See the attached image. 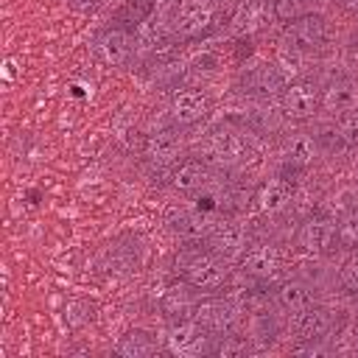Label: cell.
Instances as JSON below:
<instances>
[{"label": "cell", "instance_id": "6da1fadb", "mask_svg": "<svg viewBox=\"0 0 358 358\" xmlns=\"http://www.w3.org/2000/svg\"><path fill=\"white\" fill-rule=\"evenodd\" d=\"M221 3L215 0H179L171 11V34L176 42H196L218 28Z\"/></svg>", "mask_w": 358, "mask_h": 358}, {"label": "cell", "instance_id": "7a4b0ae2", "mask_svg": "<svg viewBox=\"0 0 358 358\" xmlns=\"http://www.w3.org/2000/svg\"><path fill=\"white\" fill-rule=\"evenodd\" d=\"M176 271H179V277H182L185 285H190L193 291H201V294H218L229 282L227 260H221L218 255H213L207 246L182 255Z\"/></svg>", "mask_w": 358, "mask_h": 358}, {"label": "cell", "instance_id": "3957f363", "mask_svg": "<svg viewBox=\"0 0 358 358\" xmlns=\"http://www.w3.org/2000/svg\"><path fill=\"white\" fill-rule=\"evenodd\" d=\"M336 39V31H333V22L319 14V11H310L294 22L285 25V42L291 50L296 53H305V56H322L330 50Z\"/></svg>", "mask_w": 358, "mask_h": 358}, {"label": "cell", "instance_id": "277c9868", "mask_svg": "<svg viewBox=\"0 0 358 358\" xmlns=\"http://www.w3.org/2000/svg\"><path fill=\"white\" fill-rule=\"evenodd\" d=\"M322 109V87L313 78L288 81L280 92V112L291 123H305Z\"/></svg>", "mask_w": 358, "mask_h": 358}, {"label": "cell", "instance_id": "5b68a950", "mask_svg": "<svg viewBox=\"0 0 358 358\" xmlns=\"http://www.w3.org/2000/svg\"><path fill=\"white\" fill-rule=\"evenodd\" d=\"M201 151H204V162L210 165H218V168H232V165H241L249 154V143L246 137L232 129V126H215L204 143H201Z\"/></svg>", "mask_w": 358, "mask_h": 358}, {"label": "cell", "instance_id": "8992f818", "mask_svg": "<svg viewBox=\"0 0 358 358\" xmlns=\"http://www.w3.org/2000/svg\"><path fill=\"white\" fill-rule=\"evenodd\" d=\"M338 246L336 241V221L327 215L305 218L294 232V249L310 257H324Z\"/></svg>", "mask_w": 358, "mask_h": 358}, {"label": "cell", "instance_id": "52a82bcc", "mask_svg": "<svg viewBox=\"0 0 358 358\" xmlns=\"http://www.w3.org/2000/svg\"><path fill=\"white\" fill-rule=\"evenodd\" d=\"M215 336L196 319L171 322V330L165 336V344L176 355H213Z\"/></svg>", "mask_w": 358, "mask_h": 358}, {"label": "cell", "instance_id": "ba28073f", "mask_svg": "<svg viewBox=\"0 0 358 358\" xmlns=\"http://www.w3.org/2000/svg\"><path fill=\"white\" fill-rule=\"evenodd\" d=\"M213 112V101L204 90H179L168 101V120L176 129H193Z\"/></svg>", "mask_w": 358, "mask_h": 358}, {"label": "cell", "instance_id": "9c48e42d", "mask_svg": "<svg viewBox=\"0 0 358 358\" xmlns=\"http://www.w3.org/2000/svg\"><path fill=\"white\" fill-rule=\"evenodd\" d=\"M92 50H95L98 62H103L109 67H123V64H129V59L134 53V31H129L123 25H106L103 31L95 34Z\"/></svg>", "mask_w": 358, "mask_h": 358}, {"label": "cell", "instance_id": "30bf717a", "mask_svg": "<svg viewBox=\"0 0 358 358\" xmlns=\"http://www.w3.org/2000/svg\"><path fill=\"white\" fill-rule=\"evenodd\" d=\"M193 319H196V322H201L213 336L238 333V324H241V308H238L235 302L224 299V296L210 294L207 299H199Z\"/></svg>", "mask_w": 358, "mask_h": 358}, {"label": "cell", "instance_id": "8fae6325", "mask_svg": "<svg viewBox=\"0 0 358 358\" xmlns=\"http://www.w3.org/2000/svg\"><path fill=\"white\" fill-rule=\"evenodd\" d=\"M336 324H338L336 313L330 308H324V305H316V302H310L308 308L291 313V322H288L291 336L296 341H322V338H327L333 333Z\"/></svg>", "mask_w": 358, "mask_h": 358}, {"label": "cell", "instance_id": "7c38bea8", "mask_svg": "<svg viewBox=\"0 0 358 358\" xmlns=\"http://www.w3.org/2000/svg\"><path fill=\"white\" fill-rule=\"evenodd\" d=\"M238 263H241V271H243L246 277H252V280H257V282H268L271 277L280 274V268H282V255H280V249H277L274 243H268V241H255V243L246 246V252L241 255Z\"/></svg>", "mask_w": 358, "mask_h": 358}, {"label": "cell", "instance_id": "4fadbf2b", "mask_svg": "<svg viewBox=\"0 0 358 358\" xmlns=\"http://www.w3.org/2000/svg\"><path fill=\"white\" fill-rule=\"evenodd\" d=\"M207 249L213 255H218L221 260H241V255L246 252V246L252 243V235L243 224H235V221H224V224H215L207 238H204Z\"/></svg>", "mask_w": 358, "mask_h": 358}, {"label": "cell", "instance_id": "5bb4252c", "mask_svg": "<svg viewBox=\"0 0 358 358\" xmlns=\"http://www.w3.org/2000/svg\"><path fill=\"white\" fill-rule=\"evenodd\" d=\"M213 179V165L199 159V157H187L179 159L171 171H168V187L182 193V196H196L199 190H204Z\"/></svg>", "mask_w": 358, "mask_h": 358}, {"label": "cell", "instance_id": "9a60e30c", "mask_svg": "<svg viewBox=\"0 0 358 358\" xmlns=\"http://www.w3.org/2000/svg\"><path fill=\"white\" fill-rule=\"evenodd\" d=\"M182 129L176 126H165L154 134H148L143 140V157L145 162H151L154 168H173L182 157Z\"/></svg>", "mask_w": 358, "mask_h": 358}, {"label": "cell", "instance_id": "2e32d148", "mask_svg": "<svg viewBox=\"0 0 358 358\" xmlns=\"http://www.w3.org/2000/svg\"><path fill=\"white\" fill-rule=\"evenodd\" d=\"M271 14L268 0H241L229 14V34L232 36H252L266 28Z\"/></svg>", "mask_w": 358, "mask_h": 358}, {"label": "cell", "instance_id": "e0dca14e", "mask_svg": "<svg viewBox=\"0 0 358 358\" xmlns=\"http://www.w3.org/2000/svg\"><path fill=\"white\" fill-rule=\"evenodd\" d=\"M319 154H322V148H319L313 131H296V134H291V137L282 143V165H285V171H291V173L308 171V168L319 159Z\"/></svg>", "mask_w": 358, "mask_h": 358}, {"label": "cell", "instance_id": "ac0fdd59", "mask_svg": "<svg viewBox=\"0 0 358 358\" xmlns=\"http://www.w3.org/2000/svg\"><path fill=\"white\" fill-rule=\"evenodd\" d=\"M358 106V78L352 76H336L322 87V109L333 117L350 112Z\"/></svg>", "mask_w": 358, "mask_h": 358}, {"label": "cell", "instance_id": "d6986e66", "mask_svg": "<svg viewBox=\"0 0 358 358\" xmlns=\"http://www.w3.org/2000/svg\"><path fill=\"white\" fill-rule=\"evenodd\" d=\"M291 196H294V182L285 179V176H277V179L260 185V187L255 190L252 201H255V207H257L260 213L277 215V213H282V210L291 204Z\"/></svg>", "mask_w": 358, "mask_h": 358}, {"label": "cell", "instance_id": "ffe728a7", "mask_svg": "<svg viewBox=\"0 0 358 358\" xmlns=\"http://www.w3.org/2000/svg\"><path fill=\"white\" fill-rule=\"evenodd\" d=\"M274 302L277 308L288 310V313H296L302 308H308L313 302V288L305 282V280H282L277 288H274Z\"/></svg>", "mask_w": 358, "mask_h": 358}, {"label": "cell", "instance_id": "44dd1931", "mask_svg": "<svg viewBox=\"0 0 358 358\" xmlns=\"http://www.w3.org/2000/svg\"><path fill=\"white\" fill-rule=\"evenodd\" d=\"M243 87H246V92H252V95L271 98V95H280V92H282L285 78H282V73H280L274 64H260V67H255V70L246 76Z\"/></svg>", "mask_w": 358, "mask_h": 358}, {"label": "cell", "instance_id": "7402d4cb", "mask_svg": "<svg viewBox=\"0 0 358 358\" xmlns=\"http://www.w3.org/2000/svg\"><path fill=\"white\" fill-rule=\"evenodd\" d=\"M154 350H157V338L148 330H140V327L126 330L115 344V355H120V358H145Z\"/></svg>", "mask_w": 358, "mask_h": 358}, {"label": "cell", "instance_id": "603a6c76", "mask_svg": "<svg viewBox=\"0 0 358 358\" xmlns=\"http://www.w3.org/2000/svg\"><path fill=\"white\" fill-rule=\"evenodd\" d=\"M168 224H171V229L182 232V235H187V238H207V232L213 229V224L207 221L204 213H199V210H185V207L171 210Z\"/></svg>", "mask_w": 358, "mask_h": 358}, {"label": "cell", "instance_id": "cb8c5ba5", "mask_svg": "<svg viewBox=\"0 0 358 358\" xmlns=\"http://www.w3.org/2000/svg\"><path fill=\"white\" fill-rule=\"evenodd\" d=\"M187 288H190V285H187ZM187 288H171V291L162 296V313H165V319H168V322L193 319L199 299H193Z\"/></svg>", "mask_w": 358, "mask_h": 358}, {"label": "cell", "instance_id": "d4e9b609", "mask_svg": "<svg viewBox=\"0 0 358 358\" xmlns=\"http://www.w3.org/2000/svg\"><path fill=\"white\" fill-rule=\"evenodd\" d=\"M157 0H123V6L115 14V25H123L129 31H137L154 11Z\"/></svg>", "mask_w": 358, "mask_h": 358}, {"label": "cell", "instance_id": "484cf974", "mask_svg": "<svg viewBox=\"0 0 358 358\" xmlns=\"http://www.w3.org/2000/svg\"><path fill=\"white\" fill-rule=\"evenodd\" d=\"M310 11H316V0H271V17L285 25Z\"/></svg>", "mask_w": 358, "mask_h": 358}, {"label": "cell", "instance_id": "4316f807", "mask_svg": "<svg viewBox=\"0 0 358 358\" xmlns=\"http://www.w3.org/2000/svg\"><path fill=\"white\" fill-rule=\"evenodd\" d=\"M336 241H338V249L358 252V207L355 210H347L336 221Z\"/></svg>", "mask_w": 358, "mask_h": 358}, {"label": "cell", "instance_id": "83f0119b", "mask_svg": "<svg viewBox=\"0 0 358 358\" xmlns=\"http://www.w3.org/2000/svg\"><path fill=\"white\" fill-rule=\"evenodd\" d=\"M246 352H249V341L238 333H224V336H215L213 341V355L218 358H238Z\"/></svg>", "mask_w": 358, "mask_h": 358}, {"label": "cell", "instance_id": "f1b7e54d", "mask_svg": "<svg viewBox=\"0 0 358 358\" xmlns=\"http://www.w3.org/2000/svg\"><path fill=\"white\" fill-rule=\"evenodd\" d=\"M313 134H316V143H319L322 154H338V151H347V143H344V137H341V131H338L336 123H324V126H319Z\"/></svg>", "mask_w": 358, "mask_h": 358}, {"label": "cell", "instance_id": "f546056e", "mask_svg": "<svg viewBox=\"0 0 358 358\" xmlns=\"http://www.w3.org/2000/svg\"><path fill=\"white\" fill-rule=\"evenodd\" d=\"M338 288L344 294H358V252H352L338 268Z\"/></svg>", "mask_w": 358, "mask_h": 358}, {"label": "cell", "instance_id": "4dcf8cb0", "mask_svg": "<svg viewBox=\"0 0 358 358\" xmlns=\"http://www.w3.org/2000/svg\"><path fill=\"white\" fill-rule=\"evenodd\" d=\"M336 126H338L347 148H358V106L350 109V112H344V115H338L336 117Z\"/></svg>", "mask_w": 358, "mask_h": 358}, {"label": "cell", "instance_id": "1f68e13d", "mask_svg": "<svg viewBox=\"0 0 358 358\" xmlns=\"http://www.w3.org/2000/svg\"><path fill=\"white\" fill-rule=\"evenodd\" d=\"M336 6H338L344 14H350V17H358V0H336Z\"/></svg>", "mask_w": 358, "mask_h": 358}, {"label": "cell", "instance_id": "d6a6232c", "mask_svg": "<svg viewBox=\"0 0 358 358\" xmlns=\"http://www.w3.org/2000/svg\"><path fill=\"white\" fill-rule=\"evenodd\" d=\"M103 0H73V6L76 8H95V6H101Z\"/></svg>", "mask_w": 358, "mask_h": 358}, {"label": "cell", "instance_id": "836d02e7", "mask_svg": "<svg viewBox=\"0 0 358 358\" xmlns=\"http://www.w3.org/2000/svg\"><path fill=\"white\" fill-rule=\"evenodd\" d=\"M215 3H224V0H215Z\"/></svg>", "mask_w": 358, "mask_h": 358}, {"label": "cell", "instance_id": "e575fe53", "mask_svg": "<svg viewBox=\"0 0 358 358\" xmlns=\"http://www.w3.org/2000/svg\"><path fill=\"white\" fill-rule=\"evenodd\" d=\"M355 322H358V319H355Z\"/></svg>", "mask_w": 358, "mask_h": 358}]
</instances>
